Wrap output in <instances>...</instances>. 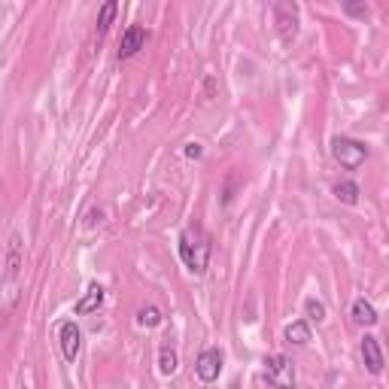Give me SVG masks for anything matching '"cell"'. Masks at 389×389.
Returning a JSON list of instances; mask_svg holds the SVG:
<instances>
[{
    "label": "cell",
    "mask_w": 389,
    "mask_h": 389,
    "mask_svg": "<svg viewBox=\"0 0 389 389\" xmlns=\"http://www.w3.org/2000/svg\"><path fill=\"white\" fill-rule=\"evenodd\" d=\"M116 13H119V4H116V0H107V4L100 6V13H98V37H104V33L110 31Z\"/></svg>",
    "instance_id": "7c38bea8"
},
{
    "label": "cell",
    "mask_w": 389,
    "mask_h": 389,
    "mask_svg": "<svg viewBox=\"0 0 389 389\" xmlns=\"http://www.w3.org/2000/svg\"><path fill=\"white\" fill-rule=\"evenodd\" d=\"M201 152H204V150H201V143H189V146H186V155H189V158H198Z\"/></svg>",
    "instance_id": "e0dca14e"
},
{
    "label": "cell",
    "mask_w": 389,
    "mask_h": 389,
    "mask_svg": "<svg viewBox=\"0 0 389 389\" xmlns=\"http://www.w3.org/2000/svg\"><path fill=\"white\" fill-rule=\"evenodd\" d=\"M304 311H307V316H311L313 323H323V319H326V304L316 301V299H307L304 301Z\"/></svg>",
    "instance_id": "2e32d148"
},
{
    "label": "cell",
    "mask_w": 389,
    "mask_h": 389,
    "mask_svg": "<svg viewBox=\"0 0 389 389\" xmlns=\"http://www.w3.org/2000/svg\"><path fill=\"white\" fill-rule=\"evenodd\" d=\"M353 319H356L359 326H377V319H380V316H377L371 301L356 299V301H353Z\"/></svg>",
    "instance_id": "30bf717a"
},
{
    "label": "cell",
    "mask_w": 389,
    "mask_h": 389,
    "mask_svg": "<svg viewBox=\"0 0 389 389\" xmlns=\"http://www.w3.org/2000/svg\"><path fill=\"white\" fill-rule=\"evenodd\" d=\"M347 13H353V16H365V13H368V6H347Z\"/></svg>",
    "instance_id": "ac0fdd59"
},
{
    "label": "cell",
    "mask_w": 389,
    "mask_h": 389,
    "mask_svg": "<svg viewBox=\"0 0 389 389\" xmlns=\"http://www.w3.org/2000/svg\"><path fill=\"white\" fill-rule=\"evenodd\" d=\"M100 304H104V289H100V286L95 283V286H88V289H85V295H83V299H79V301H76V307H73V313H76V316L95 313V311H98V307H100Z\"/></svg>",
    "instance_id": "9c48e42d"
},
{
    "label": "cell",
    "mask_w": 389,
    "mask_h": 389,
    "mask_svg": "<svg viewBox=\"0 0 389 389\" xmlns=\"http://www.w3.org/2000/svg\"><path fill=\"white\" fill-rule=\"evenodd\" d=\"M228 389H240V386H237V383H232V386H228Z\"/></svg>",
    "instance_id": "d6986e66"
},
{
    "label": "cell",
    "mask_w": 389,
    "mask_h": 389,
    "mask_svg": "<svg viewBox=\"0 0 389 389\" xmlns=\"http://www.w3.org/2000/svg\"><path fill=\"white\" fill-rule=\"evenodd\" d=\"M286 341L295 347H304L307 341H311V326H307L304 319H295L292 326H286Z\"/></svg>",
    "instance_id": "8fae6325"
},
{
    "label": "cell",
    "mask_w": 389,
    "mask_h": 389,
    "mask_svg": "<svg viewBox=\"0 0 389 389\" xmlns=\"http://www.w3.org/2000/svg\"><path fill=\"white\" fill-rule=\"evenodd\" d=\"M274 21H277V31L283 40H292L299 33V9L295 4H277L274 6Z\"/></svg>",
    "instance_id": "5b68a950"
},
{
    "label": "cell",
    "mask_w": 389,
    "mask_h": 389,
    "mask_svg": "<svg viewBox=\"0 0 389 389\" xmlns=\"http://www.w3.org/2000/svg\"><path fill=\"white\" fill-rule=\"evenodd\" d=\"M331 192H335V198H338V201H344V204H356V201H359V186H356L353 180L338 182V186L331 189Z\"/></svg>",
    "instance_id": "4fadbf2b"
},
{
    "label": "cell",
    "mask_w": 389,
    "mask_h": 389,
    "mask_svg": "<svg viewBox=\"0 0 389 389\" xmlns=\"http://www.w3.org/2000/svg\"><path fill=\"white\" fill-rule=\"evenodd\" d=\"M146 46V31L140 28V25H131L128 31L122 33V43H119V58L125 61V58H134L137 52H140Z\"/></svg>",
    "instance_id": "52a82bcc"
},
{
    "label": "cell",
    "mask_w": 389,
    "mask_h": 389,
    "mask_svg": "<svg viewBox=\"0 0 389 389\" xmlns=\"http://www.w3.org/2000/svg\"><path fill=\"white\" fill-rule=\"evenodd\" d=\"M265 380L274 389H295V368L283 353H274L265 359Z\"/></svg>",
    "instance_id": "3957f363"
},
{
    "label": "cell",
    "mask_w": 389,
    "mask_h": 389,
    "mask_svg": "<svg viewBox=\"0 0 389 389\" xmlns=\"http://www.w3.org/2000/svg\"><path fill=\"white\" fill-rule=\"evenodd\" d=\"M58 335H61V353H64V359H67V362H76L79 344H83V331H79V326L67 319V323L58 326Z\"/></svg>",
    "instance_id": "8992f818"
},
{
    "label": "cell",
    "mask_w": 389,
    "mask_h": 389,
    "mask_svg": "<svg viewBox=\"0 0 389 389\" xmlns=\"http://www.w3.org/2000/svg\"><path fill=\"white\" fill-rule=\"evenodd\" d=\"M158 371H162V374H174L177 371V350L170 344H162V350H158Z\"/></svg>",
    "instance_id": "5bb4252c"
},
{
    "label": "cell",
    "mask_w": 389,
    "mask_h": 389,
    "mask_svg": "<svg viewBox=\"0 0 389 389\" xmlns=\"http://www.w3.org/2000/svg\"><path fill=\"white\" fill-rule=\"evenodd\" d=\"M362 359H365V368H368L371 374H380L383 371V353H380L377 338H371V335L362 338Z\"/></svg>",
    "instance_id": "ba28073f"
},
{
    "label": "cell",
    "mask_w": 389,
    "mask_h": 389,
    "mask_svg": "<svg viewBox=\"0 0 389 389\" xmlns=\"http://www.w3.org/2000/svg\"><path fill=\"white\" fill-rule=\"evenodd\" d=\"M210 253H213V244L207 232L201 225H186L180 234V259L192 274H207V265H210Z\"/></svg>",
    "instance_id": "6da1fadb"
},
{
    "label": "cell",
    "mask_w": 389,
    "mask_h": 389,
    "mask_svg": "<svg viewBox=\"0 0 389 389\" xmlns=\"http://www.w3.org/2000/svg\"><path fill=\"white\" fill-rule=\"evenodd\" d=\"M331 158L347 167V170H356L365 165V158H368V146L353 140V137H331Z\"/></svg>",
    "instance_id": "7a4b0ae2"
},
{
    "label": "cell",
    "mask_w": 389,
    "mask_h": 389,
    "mask_svg": "<svg viewBox=\"0 0 389 389\" xmlns=\"http://www.w3.org/2000/svg\"><path fill=\"white\" fill-rule=\"evenodd\" d=\"M137 323L146 326V328L162 326V311H158V307H152V304H146V307H140V311H137Z\"/></svg>",
    "instance_id": "9a60e30c"
},
{
    "label": "cell",
    "mask_w": 389,
    "mask_h": 389,
    "mask_svg": "<svg viewBox=\"0 0 389 389\" xmlns=\"http://www.w3.org/2000/svg\"><path fill=\"white\" fill-rule=\"evenodd\" d=\"M219 371H222V353L216 347L201 350L198 359H194V374H198L204 383H213V380H219Z\"/></svg>",
    "instance_id": "277c9868"
}]
</instances>
